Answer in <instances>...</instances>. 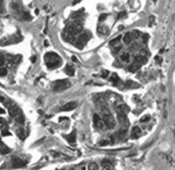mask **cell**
Wrapping results in <instances>:
<instances>
[{
	"instance_id": "obj_15",
	"label": "cell",
	"mask_w": 175,
	"mask_h": 170,
	"mask_svg": "<svg viewBox=\"0 0 175 170\" xmlns=\"http://www.w3.org/2000/svg\"><path fill=\"white\" fill-rule=\"evenodd\" d=\"M14 59H15V56L12 55L10 54H8L6 55L5 60H7V67L10 68V67H12V66L13 64H15Z\"/></svg>"
},
{
	"instance_id": "obj_37",
	"label": "cell",
	"mask_w": 175,
	"mask_h": 170,
	"mask_svg": "<svg viewBox=\"0 0 175 170\" xmlns=\"http://www.w3.org/2000/svg\"><path fill=\"white\" fill-rule=\"evenodd\" d=\"M149 119H150V118H149L148 115H144V116H143V117L141 118L140 121H141V122H146V121H148Z\"/></svg>"
},
{
	"instance_id": "obj_9",
	"label": "cell",
	"mask_w": 175,
	"mask_h": 170,
	"mask_svg": "<svg viewBox=\"0 0 175 170\" xmlns=\"http://www.w3.org/2000/svg\"><path fill=\"white\" fill-rule=\"evenodd\" d=\"M130 111V108L126 105H120L117 107V115H127Z\"/></svg>"
},
{
	"instance_id": "obj_26",
	"label": "cell",
	"mask_w": 175,
	"mask_h": 170,
	"mask_svg": "<svg viewBox=\"0 0 175 170\" xmlns=\"http://www.w3.org/2000/svg\"><path fill=\"white\" fill-rule=\"evenodd\" d=\"M129 58H130V55H129V54H128L127 53H124L123 54H122L120 55V59L123 61H127L128 59H129Z\"/></svg>"
},
{
	"instance_id": "obj_46",
	"label": "cell",
	"mask_w": 175,
	"mask_h": 170,
	"mask_svg": "<svg viewBox=\"0 0 175 170\" xmlns=\"http://www.w3.org/2000/svg\"><path fill=\"white\" fill-rule=\"evenodd\" d=\"M4 113H5V111L2 108L0 107V114H4Z\"/></svg>"
},
{
	"instance_id": "obj_11",
	"label": "cell",
	"mask_w": 175,
	"mask_h": 170,
	"mask_svg": "<svg viewBox=\"0 0 175 170\" xmlns=\"http://www.w3.org/2000/svg\"><path fill=\"white\" fill-rule=\"evenodd\" d=\"M10 7H11L12 9L13 12L15 13H16V14H22V12H23L22 7L18 4L12 2L11 4H10Z\"/></svg>"
},
{
	"instance_id": "obj_40",
	"label": "cell",
	"mask_w": 175,
	"mask_h": 170,
	"mask_svg": "<svg viewBox=\"0 0 175 170\" xmlns=\"http://www.w3.org/2000/svg\"><path fill=\"white\" fill-rule=\"evenodd\" d=\"M125 15H126V12H120L118 14V19H120V18L123 17Z\"/></svg>"
},
{
	"instance_id": "obj_4",
	"label": "cell",
	"mask_w": 175,
	"mask_h": 170,
	"mask_svg": "<svg viewBox=\"0 0 175 170\" xmlns=\"http://www.w3.org/2000/svg\"><path fill=\"white\" fill-rule=\"evenodd\" d=\"M90 36L91 35L89 32H85L82 34H81V35L79 36L77 41L76 42V43L74 45L79 49H82V48L84 46V44L89 40Z\"/></svg>"
},
{
	"instance_id": "obj_19",
	"label": "cell",
	"mask_w": 175,
	"mask_h": 170,
	"mask_svg": "<svg viewBox=\"0 0 175 170\" xmlns=\"http://www.w3.org/2000/svg\"><path fill=\"white\" fill-rule=\"evenodd\" d=\"M2 135L3 136H7V135H11V133L8 131V126L7 124H3L1 126Z\"/></svg>"
},
{
	"instance_id": "obj_43",
	"label": "cell",
	"mask_w": 175,
	"mask_h": 170,
	"mask_svg": "<svg viewBox=\"0 0 175 170\" xmlns=\"http://www.w3.org/2000/svg\"><path fill=\"white\" fill-rule=\"evenodd\" d=\"M36 59H37V57L36 55H33L32 57L31 58V61L32 62V63H35L36 62Z\"/></svg>"
},
{
	"instance_id": "obj_31",
	"label": "cell",
	"mask_w": 175,
	"mask_h": 170,
	"mask_svg": "<svg viewBox=\"0 0 175 170\" xmlns=\"http://www.w3.org/2000/svg\"><path fill=\"white\" fill-rule=\"evenodd\" d=\"M7 74V71L5 68L0 69V76H4Z\"/></svg>"
},
{
	"instance_id": "obj_20",
	"label": "cell",
	"mask_w": 175,
	"mask_h": 170,
	"mask_svg": "<svg viewBox=\"0 0 175 170\" xmlns=\"http://www.w3.org/2000/svg\"><path fill=\"white\" fill-rule=\"evenodd\" d=\"M141 67V64H138L137 63H135L131 64L129 67H128V69H129L131 72H135L137 70H138Z\"/></svg>"
},
{
	"instance_id": "obj_16",
	"label": "cell",
	"mask_w": 175,
	"mask_h": 170,
	"mask_svg": "<svg viewBox=\"0 0 175 170\" xmlns=\"http://www.w3.org/2000/svg\"><path fill=\"white\" fill-rule=\"evenodd\" d=\"M16 134L17 135V137L22 140V141H24L25 138V130L22 128H19L17 130H16Z\"/></svg>"
},
{
	"instance_id": "obj_47",
	"label": "cell",
	"mask_w": 175,
	"mask_h": 170,
	"mask_svg": "<svg viewBox=\"0 0 175 170\" xmlns=\"http://www.w3.org/2000/svg\"><path fill=\"white\" fill-rule=\"evenodd\" d=\"M72 61H76V56H74V55H73L72 57Z\"/></svg>"
},
{
	"instance_id": "obj_45",
	"label": "cell",
	"mask_w": 175,
	"mask_h": 170,
	"mask_svg": "<svg viewBox=\"0 0 175 170\" xmlns=\"http://www.w3.org/2000/svg\"><path fill=\"white\" fill-rule=\"evenodd\" d=\"M0 102L1 103H4L5 102V99H4V97H2V96H0Z\"/></svg>"
},
{
	"instance_id": "obj_48",
	"label": "cell",
	"mask_w": 175,
	"mask_h": 170,
	"mask_svg": "<svg viewBox=\"0 0 175 170\" xmlns=\"http://www.w3.org/2000/svg\"><path fill=\"white\" fill-rule=\"evenodd\" d=\"M66 119H68V118H60L58 120H59V122H61V121H62L63 120H66Z\"/></svg>"
},
{
	"instance_id": "obj_44",
	"label": "cell",
	"mask_w": 175,
	"mask_h": 170,
	"mask_svg": "<svg viewBox=\"0 0 175 170\" xmlns=\"http://www.w3.org/2000/svg\"><path fill=\"white\" fill-rule=\"evenodd\" d=\"M151 144H152V142L149 143H148V144H147V145H145V146L142 147V148H141V149H146V148H148V147H149V146H150V145H151Z\"/></svg>"
},
{
	"instance_id": "obj_34",
	"label": "cell",
	"mask_w": 175,
	"mask_h": 170,
	"mask_svg": "<svg viewBox=\"0 0 175 170\" xmlns=\"http://www.w3.org/2000/svg\"><path fill=\"white\" fill-rule=\"evenodd\" d=\"M107 15L106 14H102V15H100L99 17V21H100V22L104 21V20L107 18Z\"/></svg>"
},
{
	"instance_id": "obj_50",
	"label": "cell",
	"mask_w": 175,
	"mask_h": 170,
	"mask_svg": "<svg viewBox=\"0 0 175 170\" xmlns=\"http://www.w3.org/2000/svg\"><path fill=\"white\" fill-rule=\"evenodd\" d=\"M38 12H39V10H38V9H36V15H38Z\"/></svg>"
},
{
	"instance_id": "obj_17",
	"label": "cell",
	"mask_w": 175,
	"mask_h": 170,
	"mask_svg": "<svg viewBox=\"0 0 175 170\" xmlns=\"http://www.w3.org/2000/svg\"><path fill=\"white\" fill-rule=\"evenodd\" d=\"M64 70H65V73L70 76H72L74 75V69L69 64H67Z\"/></svg>"
},
{
	"instance_id": "obj_29",
	"label": "cell",
	"mask_w": 175,
	"mask_h": 170,
	"mask_svg": "<svg viewBox=\"0 0 175 170\" xmlns=\"http://www.w3.org/2000/svg\"><path fill=\"white\" fill-rule=\"evenodd\" d=\"M148 52H147V51L146 50H145V49H141V51H140V55L141 56H142V57H143V58H146L147 56H148Z\"/></svg>"
},
{
	"instance_id": "obj_25",
	"label": "cell",
	"mask_w": 175,
	"mask_h": 170,
	"mask_svg": "<svg viewBox=\"0 0 175 170\" xmlns=\"http://www.w3.org/2000/svg\"><path fill=\"white\" fill-rule=\"evenodd\" d=\"M131 36L133 38L135 39H138L140 38V36H141V34H140V32L138 30H133L131 33Z\"/></svg>"
},
{
	"instance_id": "obj_49",
	"label": "cell",
	"mask_w": 175,
	"mask_h": 170,
	"mask_svg": "<svg viewBox=\"0 0 175 170\" xmlns=\"http://www.w3.org/2000/svg\"><path fill=\"white\" fill-rule=\"evenodd\" d=\"M44 43H45V46H48V41L47 40H45Z\"/></svg>"
},
{
	"instance_id": "obj_7",
	"label": "cell",
	"mask_w": 175,
	"mask_h": 170,
	"mask_svg": "<svg viewBox=\"0 0 175 170\" xmlns=\"http://www.w3.org/2000/svg\"><path fill=\"white\" fill-rule=\"evenodd\" d=\"M27 164V162L21 159L17 156L12 157V165L13 168H21Z\"/></svg>"
},
{
	"instance_id": "obj_36",
	"label": "cell",
	"mask_w": 175,
	"mask_h": 170,
	"mask_svg": "<svg viewBox=\"0 0 175 170\" xmlns=\"http://www.w3.org/2000/svg\"><path fill=\"white\" fill-rule=\"evenodd\" d=\"M109 144V141L107 140H102L100 142H99V145L102 146H107Z\"/></svg>"
},
{
	"instance_id": "obj_1",
	"label": "cell",
	"mask_w": 175,
	"mask_h": 170,
	"mask_svg": "<svg viewBox=\"0 0 175 170\" xmlns=\"http://www.w3.org/2000/svg\"><path fill=\"white\" fill-rule=\"evenodd\" d=\"M4 105L9 110V113L10 116L12 118H14L17 123L23 124L25 123V118L22 111L12 102L10 100H7V101L5 100Z\"/></svg>"
},
{
	"instance_id": "obj_14",
	"label": "cell",
	"mask_w": 175,
	"mask_h": 170,
	"mask_svg": "<svg viewBox=\"0 0 175 170\" xmlns=\"http://www.w3.org/2000/svg\"><path fill=\"white\" fill-rule=\"evenodd\" d=\"M141 129H140L138 126H135L132 128L131 130V136L133 138H137L140 136V135H141Z\"/></svg>"
},
{
	"instance_id": "obj_22",
	"label": "cell",
	"mask_w": 175,
	"mask_h": 170,
	"mask_svg": "<svg viewBox=\"0 0 175 170\" xmlns=\"http://www.w3.org/2000/svg\"><path fill=\"white\" fill-rule=\"evenodd\" d=\"M0 152L2 154H7L10 152V149H9L7 146H6L4 143L0 146Z\"/></svg>"
},
{
	"instance_id": "obj_13",
	"label": "cell",
	"mask_w": 175,
	"mask_h": 170,
	"mask_svg": "<svg viewBox=\"0 0 175 170\" xmlns=\"http://www.w3.org/2000/svg\"><path fill=\"white\" fill-rule=\"evenodd\" d=\"M93 122H94V124L95 125V126H97V127H98V128H102V126H103V124H102V121H101V120H100V118H99V116L97 115V114H94V115H93Z\"/></svg>"
},
{
	"instance_id": "obj_24",
	"label": "cell",
	"mask_w": 175,
	"mask_h": 170,
	"mask_svg": "<svg viewBox=\"0 0 175 170\" xmlns=\"http://www.w3.org/2000/svg\"><path fill=\"white\" fill-rule=\"evenodd\" d=\"M22 17L25 20H30L32 19V17L28 12H23L22 14Z\"/></svg>"
},
{
	"instance_id": "obj_41",
	"label": "cell",
	"mask_w": 175,
	"mask_h": 170,
	"mask_svg": "<svg viewBox=\"0 0 175 170\" xmlns=\"http://www.w3.org/2000/svg\"><path fill=\"white\" fill-rule=\"evenodd\" d=\"M148 36L147 35V34H144L143 36V40L144 42H146L148 40Z\"/></svg>"
},
{
	"instance_id": "obj_28",
	"label": "cell",
	"mask_w": 175,
	"mask_h": 170,
	"mask_svg": "<svg viewBox=\"0 0 175 170\" xmlns=\"http://www.w3.org/2000/svg\"><path fill=\"white\" fill-rule=\"evenodd\" d=\"M6 12L5 7L3 4V1H0V15H4Z\"/></svg>"
},
{
	"instance_id": "obj_6",
	"label": "cell",
	"mask_w": 175,
	"mask_h": 170,
	"mask_svg": "<svg viewBox=\"0 0 175 170\" xmlns=\"http://www.w3.org/2000/svg\"><path fill=\"white\" fill-rule=\"evenodd\" d=\"M82 29H83L82 26L79 23L72 24V25H69L68 26L67 32H68L69 34H71V35H72V36H74V35H76V34L80 32L81 30H82Z\"/></svg>"
},
{
	"instance_id": "obj_52",
	"label": "cell",
	"mask_w": 175,
	"mask_h": 170,
	"mask_svg": "<svg viewBox=\"0 0 175 170\" xmlns=\"http://www.w3.org/2000/svg\"><path fill=\"white\" fill-rule=\"evenodd\" d=\"M60 170H65L64 169H60Z\"/></svg>"
},
{
	"instance_id": "obj_35",
	"label": "cell",
	"mask_w": 175,
	"mask_h": 170,
	"mask_svg": "<svg viewBox=\"0 0 175 170\" xmlns=\"http://www.w3.org/2000/svg\"><path fill=\"white\" fill-rule=\"evenodd\" d=\"M5 63V58L2 55H0V66H2Z\"/></svg>"
},
{
	"instance_id": "obj_2",
	"label": "cell",
	"mask_w": 175,
	"mask_h": 170,
	"mask_svg": "<svg viewBox=\"0 0 175 170\" xmlns=\"http://www.w3.org/2000/svg\"><path fill=\"white\" fill-rule=\"evenodd\" d=\"M44 59L46 65L49 69H53L61 66V59L56 53H47L45 55Z\"/></svg>"
},
{
	"instance_id": "obj_27",
	"label": "cell",
	"mask_w": 175,
	"mask_h": 170,
	"mask_svg": "<svg viewBox=\"0 0 175 170\" xmlns=\"http://www.w3.org/2000/svg\"><path fill=\"white\" fill-rule=\"evenodd\" d=\"M89 170H99L98 165L96 163H91L89 165Z\"/></svg>"
},
{
	"instance_id": "obj_39",
	"label": "cell",
	"mask_w": 175,
	"mask_h": 170,
	"mask_svg": "<svg viewBox=\"0 0 175 170\" xmlns=\"http://www.w3.org/2000/svg\"><path fill=\"white\" fill-rule=\"evenodd\" d=\"M102 170H111V166L110 164H106L104 165L102 168Z\"/></svg>"
},
{
	"instance_id": "obj_32",
	"label": "cell",
	"mask_w": 175,
	"mask_h": 170,
	"mask_svg": "<svg viewBox=\"0 0 175 170\" xmlns=\"http://www.w3.org/2000/svg\"><path fill=\"white\" fill-rule=\"evenodd\" d=\"M111 81H112L114 82H117L118 81V76L116 74H113L112 75V77H111Z\"/></svg>"
},
{
	"instance_id": "obj_12",
	"label": "cell",
	"mask_w": 175,
	"mask_h": 170,
	"mask_svg": "<svg viewBox=\"0 0 175 170\" xmlns=\"http://www.w3.org/2000/svg\"><path fill=\"white\" fill-rule=\"evenodd\" d=\"M67 139V141L71 143H75L76 141V130H74L71 133L66 135L65 136Z\"/></svg>"
},
{
	"instance_id": "obj_53",
	"label": "cell",
	"mask_w": 175,
	"mask_h": 170,
	"mask_svg": "<svg viewBox=\"0 0 175 170\" xmlns=\"http://www.w3.org/2000/svg\"><path fill=\"white\" fill-rule=\"evenodd\" d=\"M174 136H175V133H174Z\"/></svg>"
},
{
	"instance_id": "obj_8",
	"label": "cell",
	"mask_w": 175,
	"mask_h": 170,
	"mask_svg": "<svg viewBox=\"0 0 175 170\" xmlns=\"http://www.w3.org/2000/svg\"><path fill=\"white\" fill-rule=\"evenodd\" d=\"M118 115V122L122 126V128H127L128 126H130V122L127 118V115Z\"/></svg>"
},
{
	"instance_id": "obj_3",
	"label": "cell",
	"mask_w": 175,
	"mask_h": 170,
	"mask_svg": "<svg viewBox=\"0 0 175 170\" xmlns=\"http://www.w3.org/2000/svg\"><path fill=\"white\" fill-rule=\"evenodd\" d=\"M71 87V83L68 80L61 79V80H57L53 83V89L56 92L63 91Z\"/></svg>"
},
{
	"instance_id": "obj_30",
	"label": "cell",
	"mask_w": 175,
	"mask_h": 170,
	"mask_svg": "<svg viewBox=\"0 0 175 170\" xmlns=\"http://www.w3.org/2000/svg\"><path fill=\"white\" fill-rule=\"evenodd\" d=\"M81 11H82V9L79 10V11H77V12H74V13L72 15V17H73V18H74V19H77V18H79V17L81 15Z\"/></svg>"
},
{
	"instance_id": "obj_42",
	"label": "cell",
	"mask_w": 175,
	"mask_h": 170,
	"mask_svg": "<svg viewBox=\"0 0 175 170\" xmlns=\"http://www.w3.org/2000/svg\"><path fill=\"white\" fill-rule=\"evenodd\" d=\"M0 124H6V121L4 118H0Z\"/></svg>"
},
{
	"instance_id": "obj_5",
	"label": "cell",
	"mask_w": 175,
	"mask_h": 170,
	"mask_svg": "<svg viewBox=\"0 0 175 170\" xmlns=\"http://www.w3.org/2000/svg\"><path fill=\"white\" fill-rule=\"evenodd\" d=\"M103 120H104V124H105V126L110 129L113 128L116 125L115 120L110 113V114L103 115Z\"/></svg>"
},
{
	"instance_id": "obj_18",
	"label": "cell",
	"mask_w": 175,
	"mask_h": 170,
	"mask_svg": "<svg viewBox=\"0 0 175 170\" xmlns=\"http://www.w3.org/2000/svg\"><path fill=\"white\" fill-rule=\"evenodd\" d=\"M97 31L100 34H102V35H107L109 32V29L107 26L102 25H99L97 27Z\"/></svg>"
},
{
	"instance_id": "obj_51",
	"label": "cell",
	"mask_w": 175,
	"mask_h": 170,
	"mask_svg": "<svg viewBox=\"0 0 175 170\" xmlns=\"http://www.w3.org/2000/svg\"><path fill=\"white\" fill-rule=\"evenodd\" d=\"M68 170H74V169H73V168H72V169H69Z\"/></svg>"
},
{
	"instance_id": "obj_21",
	"label": "cell",
	"mask_w": 175,
	"mask_h": 170,
	"mask_svg": "<svg viewBox=\"0 0 175 170\" xmlns=\"http://www.w3.org/2000/svg\"><path fill=\"white\" fill-rule=\"evenodd\" d=\"M135 63H138V64H143V63H146L147 62V60L146 58H143L142 57V56L141 55H137L135 56Z\"/></svg>"
},
{
	"instance_id": "obj_33",
	"label": "cell",
	"mask_w": 175,
	"mask_h": 170,
	"mask_svg": "<svg viewBox=\"0 0 175 170\" xmlns=\"http://www.w3.org/2000/svg\"><path fill=\"white\" fill-rule=\"evenodd\" d=\"M120 38H121V36H118V38H115V39H113V40H112L111 41H110V45H114V44H115V43H118L119 40H120Z\"/></svg>"
},
{
	"instance_id": "obj_23",
	"label": "cell",
	"mask_w": 175,
	"mask_h": 170,
	"mask_svg": "<svg viewBox=\"0 0 175 170\" xmlns=\"http://www.w3.org/2000/svg\"><path fill=\"white\" fill-rule=\"evenodd\" d=\"M123 41H124V43H125V44H127V45H128L130 43H131V36H130V34L129 33H126L125 35V36L123 37Z\"/></svg>"
},
{
	"instance_id": "obj_38",
	"label": "cell",
	"mask_w": 175,
	"mask_h": 170,
	"mask_svg": "<svg viewBox=\"0 0 175 170\" xmlns=\"http://www.w3.org/2000/svg\"><path fill=\"white\" fill-rule=\"evenodd\" d=\"M109 74V71H107V70H104V71H102V77H106V76H107V75Z\"/></svg>"
},
{
	"instance_id": "obj_10",
	"label": "cell",
	"mask_w": 175,
	"mask_h": 170,
	"mask_svg": "<svg viewBox=\"0 0 175 170\" xmlns=\"http://www.w3.org/2000/svg\"><path fill=\"white\" fill-rule=\"evenodd\" d=\"M77 107V103L76 102H70V103L64 105L61 110L63 111H70V110H73Z\"/></svg>"
}]
</instances>
